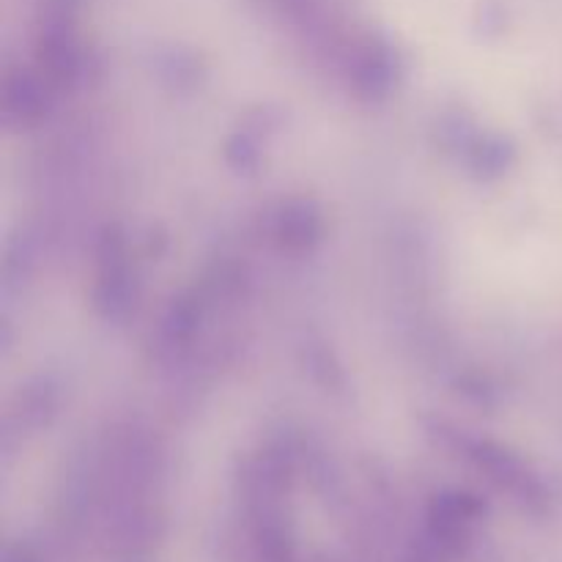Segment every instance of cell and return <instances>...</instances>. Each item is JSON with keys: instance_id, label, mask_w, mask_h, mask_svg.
Listing matches in <instances>:
<instances>
[{"instance_id": "1", "label": "cell", "mask_w": 562, "mask_h": 562, "mask_svg": "<svg viewBox=\"0 0 562 562\" xmlns=\"http://www.w3.org/2000/svg\"><path fill=\"white\" fill-rule=\"evenodd\" d=\"M5 562H36L31 558V554H25V552H11L9 558H5Z\"/></svg>"}]
</instances>
